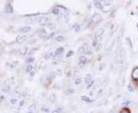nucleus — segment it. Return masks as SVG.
Returning <instances> with one entry per match:
<instances>
[{
    "mask_svg": "<svg viewBox=\"0 0 138 113\" xmlns=\"http://www.w3.org/2000/svg\"><path fill=\"white\" fill-rule=\"evenodd\" d=\"M49 22V18L46 16H42L40 18H38V22L41 24V25H45L47 24Z\"/></svg>",
    "mask_w": 138,
    "mask_h": 113,
    "instance_id": "nucleus-1",
    "label": "nucleus"
},
{
    "mask_svg": "<svg viewBox=\"0 0 138 113\" xmlns=\"http://www.w3.org/2000/svg\"><path fill=\"white\" fill-rule=\"evenodd\" d=\"M101 21V16L99 13H95L92 16V22L94 23H98Z\"/></svg>",
    "mask_w": 138,
    "mask_h": 113,
    "instance_id": "nucleus-2",
    "label": "nucleus"
},
{
    "mask_svg": "<svg viewBox=\"0 0 138 113\" xmlns=\"http://www.w3.org/2000/svg\"><path fill=\"white\" fill-rule=\"evenodd\" d=\"M104 32H105V30H104V28H99V29H98V30L95 32V38L97 39V38H101V37H102V36L104 35Z\"/></svg>",
    "mask_w": 138,
    "mask_h": 113,
    "instance_id": "nucleus-3",
    "label": "nucleus"
},
{
    "mask_svg": "<svg viewBox=\"0 0 138 113\" xmlns=\"http://www.w3.org/2000/svg\"><path fill=\"white\" fill-rule=\"evenodd\" d=\"M31 30V27L30 26H22L21 28H19L18 29V32L20 34H26V33H28V31H30Z\"/></svg>",
    "mask_w": 138,
    "mask_h": 113,
    "instance_id": "nucleus-4",
    "label": "nucleus"
},
{
    "mask_svg": "<svg viewBox=\"0 0 138 113\" xmlns=\"http://www.w3.org/2000/svg\"><path fill=\"white\" fill-rule=\"evenodd\" d=\"M87 63V58L85 56H81L79 57V67H83Z\"/></svg>",
    "mask_w": 138,
    "mask_h": 113,
    "instance_id": "nucleus-5",
    "label": "nucleus"
},
{
    "mask_svg": "<svg viewBox=\"0 0 138 113\" xmlns=\"http://www.w3.org/2000/svg\"><path fill=\"white\" fill-rule=\"evenodd\" d=\"M93 80V77H92V75L90 74V73H87V74L85 76V82L86 84H89V83Z\"/></svg>",
    "mask_w": 138,
    "mask_h": 113,
    "instance_id": "nucleus-6",
    "label": "nucleus"
},
{
    "mask_svg": "<svg viewBox=\"0 0 138 113\" xmlns=\"http://www.w3.org/2000/svg\"><path fill=\"white\" fill-rule=\"evenodd\" d=\"M26 37L25 35H18L16 38V42L18 44H22L26 41Z\"/></svg>",
    "mask_w": 138,
    "mask_h": 113,
    "instance_id": "nucleus-7",
    "label": "nucleus"
},
{
    "mask_svg": "<svg viewBox=\"0 0 138 113\" xmlns=\"http://www.w3.org/2000/svg\"><path fill=\"white\" fill-rule=\"evenodd\" d=\"M87 45H82L81 47H80L79 48H78V53H85V51H86V50L87 49Z\"/></svg>",
    "mask_w": 138,
    "mask_h": 113,
    "instance_id": "nucleus-8",
    "label": "nucleus"
},
{
    "mask_svg": "<svg viewBox=\"0 0 138 113\" xmlns=\"http://www.w3.org/2000/svg\"><path fill=\"white\" fill-rule=\"evenodd\" d=\"M94 4H95V6L97 8L100 9V10H103V9H104L103 4H102L100 1H95V2H94Z\"/></svg>",
    "mask_w": 138,
    "mask_h": 113,
    "instance_id": "nucleus-9",
    "label": "nucleus"
},
{
    "mask_svg": "<svg viewBox=\"0 0 138 113\" xmlns=\"http://www.w3.org/2000/svg\"><path fill=\"white\" fill-rule=\"evenodd\" d=\"M132 77L134 80H138V68H135L132 72Z\"/></svg>",
    "mask_w": 138,
    "mask_h": 113,
    "instance_id": "nucleus-10",
    "label": "nucleus"
},
{
    "mask_svg": "<svg viewBox=\"0 0 138 113\" xmlns=\"http://www.w3.org/2000/svg\"><path fill=\"white\" fill-rule=\"evenodd\" d=\"M6 11L7 13H9V14L12 13V12H13V8H12V6H11V4H10V3H8V4L6 5Z\"/></svg>",
    "mask_w": 138,
    "mask_h": 113,
    "instance_id": "nucleus-11",
    "label": "nucleus"
},
{
    "mask_svg": "<svg viewBox=\"0 0 138 113\" xmlns=\"http://www.w3.org/2000/svg\"><path fill=\"white\" fill-rule=\"evenodd\" d=\"M27 52H28V47H22L19 50V53H20V55H22V56H25L27 53Z\"/></svg>",
    "mask_w": 138,
    "mask_h": 113,
    "instance_id": "nucleus-12",
    "label": "nucleus"
},
{
    "mask_svg": "<svg viewBox=\"0 0 138 113\" xmlns=\"http://www.w3.org/2000/svg\"><path fill=\"white\" fill-rule=\"evenodd\" d=\"M63 52H64V47H59V48H58L57 50L55 51V56H57V57L60 56Z\"/></svg>",
    "mask_w": 138,
    "mask_h": 113,
    "instance_id": "nucleus-13",
    "label": "nucleus"
},
{
    "mask_svg": "<svg viewBox=\"0 0 138 113\" xmlns=\"http://www.w3.org/2000/svg\"><path fill=\"white\" fill-rule=\"evenodd\" d=\"M107 103V99H102L99 102H97V106H101V105H104Z\"/></svg>",
    "mask_w": 138,
    "mask_h": 113,
    "instance_id": "nucleus-14",
    "label": "nucleus"
},
{
    "mask_svg": "<svg viewBox=\"0 0 138 113\" xmlns=\"http://www.w3.org/2000/svg\"><path fill=\"white\" fill-rule=\"evenodd\" d=\"M33 66L32 65H31V64H29V65H28L27 67H26V73H31L32 70H33Z\"/></svg>",
    "mask_w": 138,
    "mask_h": 113,
    "instance_id": "nucleus-15",
    "label": "nucleus"
},
{
    "mask_svg": "<svg viewBox=\"0 0 138 113\" xmlns=\"http://www.w3.org/2000/svg\"><path fill=\"white\" fill-rule=\"evenodd\" d=\"M81 99H82L83 101H85V102H91L93 101L92 99H91L90 98L87 97L86 96H81Z\"/></svg>",
    "mask_w": 138,
    "mask_h": 113,
    "instance_id": "nucleus-16",
    "label": "nucleus"
},
{
    "mask_svg": "<svg viewBox=\"0 0 138 113\" xmlns=\"http://www.w3.org/2000/svg\"><path fill=\"white\" fill-rule=\"evenodd\" d=\"M64 40H65V38H64V37L61 35H58V36L55 37V41L58 42H62Z\"/></svg>",
    "mask_w": 138,
    "mask_h": 113,
    "instance_id": "nucleus-17",
    "label": "nucleus"
},
{
    "mask_svg": "<svg viewBox=\"0 0 138 113\" xmlns=\"http://www.w3.org/2000/svg\"><path fill=\"white\" fill-rule=\"evenodd\" d=\"M52 13L54 14V15H59V13H60V10H59V8H55L53 9V11H52Z\"/></svg>",
    "mask_w": 138,
    "mask_h": 113,
    "instance_id": "nucleus-18",
    "label": "nucleus"
},
{
    "mask_svg": "<svg viewBox=\"0 0 138 113\" xmlns=\"http://www.w3.org/2000/svg\"><path fill=\"white\" fill-rule=\"evenodd\" d=\"M127 90L129 91L130 92H134V87H133L130 84H128L127 85Z\"/></svg>",
    "mask_w": 138,
    "mask_h": 113,
    "instance_id": "nucleus-19",
    "label": "nucleus"
},
{
    "mask_svg": "<svg viewBox=\"0 0 138 113\" xmlns=\"http://www.w3.org/2000/svg\"><path fill=\"white\" fill-rule=\"evenodd\" d=\"M74 30H75V32H79L81 31V26L80 24H76L75 26V28H74Z\"/></svg>",
    "mask_w": 138,
    "mask_h": 113,
    "instance_id": "nucleus-20",
    "label": "nucleus"
},
{
    "mask_svg": "<svg viewBox=\"0 0 138 113\" xmlns=\"http://www.w3.org/2000/svg\"><path fill=\"white\" fill-rule=\"evenodd\" d=\"M75 92V90L74 89H69L66 91V94L67 95H71L73 93Z\"/></svg>",
    "mask_w": 138,
    "mask_h": 113,
    "instance_id": "nucleus-21",
    "label": "nucleus"
},
{
    "mask_svg": "<svg viewBox=\"0 0 138 113\" xmlns=\"http://www.w3.org/2000/svg\"><path fill=\"white\" fill-rule=\"evenodd\" d=\"M81 83V78H80V77L77 78V79L75 80V85H79Z\"/></svg>",
    "mask_w": 138,
    "mask_h": 113,
    "instance_id": "nucleus-22",
    "label": "nucleus"
},
{
    "mask_svg": "<svg viewBox=\"0 0 138 113\" xmlns=\"http://www.w3.org/2000/svg\"><path fill=\"white\" fill-rule=\"evenodd\" d=\"M50 98H51V101L52 102H55V100H56V99H57V97H56V96L54 94V93H52V94L50 96Z\"/></svg>",
    "mask_w": 138,
    "mask_h": 113,
    "instance_id": "nucleus-23",
    "label": "nucleus"
},
{
    "mask_svg": "<svg viewBox=\"0 0 138 113\" xmlns=\"http://www.w3.org/2000/svg\"><path fill=\"white\" fill-rule=\"evenodd\" d=\"M104 67H105V63H104V62L101 63L99 65V70H103Z\"/></svg>",
    "mask_w": 138,
    "mask_h": 113,
    "instance_id": "nucleus-24",
    "label": "nucleus"
},
{
    "mask_svg": "<svg viewBox=\"0 0 138 113\" xmlns=\"http://www.w3.org/2000/svg\"><path fill=\"white\" fill-rule=\"evenodd\" d=\"M101 47H102V45H101V43H98L97 45L95 47V51H98L99 50H101Z\"/></svg>",
    "mask_w": 138,
    "mask_h": 113,
    "instance_id": "nucleus-25",
    "label": "nucleus"
},
{
    "mask_svg": "<svg viewBox=\"0 0 138 113\" xmlns=\"http://www.w3.org/2000/svg\"><path fill=\"white\" fill-rule=\"evenodd\" d=\"M26 63H32L33 61H34V58L33 57H28L27 59H26Z\"/></svg>",
    "mask_w": 138,
    "mask_h": 113,
    "instance_id": "nucleus-26",
    "label": "nucleus"
},
{
    "mask_svg": "<svg viewBox=\"0 0 138 113\" xmlns=\"http://www.w3.org/2000/svg\"><path fill=\"white\" fill-rule=\"evenodd\" d=\"M94 83H95V80H92L89 84H87V90H89V89H91V88L94 86Z\"/></svg>",
    "mask_w": 138,
    "mask_h": 113,
    "instance_id": "nucleus-27",
    "label": "nucleus"
},
{
    "mask_svg": "<svg viewBox=\"0 0 138 113\" xmlns=\"http://www.w3.org/2000/svg\"><path fill=\"white\" fill-rule=\"evenodd\" d=\"M28 110L32 111V112H34V110H35V105H32L29 106Z\"/></svg>",
    "mask_w": 138,
    "mask_h": 113,
    "instance_id": "nucleus-28",
    "label": "nucleus"
},
{
    "mask_svg": "<svg viewBox=\"0 0 138 113\" xmlns=\"http://www.w3.org/2000/svg\"><path fill=\"white\" fill-rule=\"evenodd\" d=\"M97 44H98V41H97V39H96V38H95L94 39V41H93V42H92V45L94 46V47H96L97 45Z\"/></svg>",
    "mask_w": 138,
    "mask_h": 113,
    "instance_id": "nucleus-29",
    "label": "nucleus"
},
{
    "mask_svg": "<svg viewBox=\"0 0 138 113\" xmlns=\"http://www.w3.org/2000/svg\"><path fill=\"white\" fill-rule=\"evenodd\" d=\"M73 53H74V52H73L72 51H69L67 53L66 57H71V56L73 55Z\"/></svg>",
    "mask_w": 138,
    "mask_h": 113,
    "instance_id": "nucleus-30",
    "label": "nucleus"
},
{
    "mask_svg": "<svg viewBox=\"0 0 138 113\" xmlns=\"http://www.w3.org/2000/svg\"><path fill=\"white\" fill-rule=\"evenodd\" d=\"M126 41L128 42V45H129V46L130 47H132V42H131V41H130V39L129 38H126Z\"/></svg>",
    "mask_w": 138,
    "mask_h": 113,
    "instance_id": "nucleus-31",
    "label": "nucleus"
},
{
    "mask_svg": "<svg viewBox=\"0 0 138 113\" xmlns=\"http://www.w3.org/2000/svg\"><path fill=\"white\" fill-rule=\"evenodd\" d=\"M121 113H130V112L129 110L127 109H123L121 110Z\"/></svg>",
    "mask_w": 138,
    "mask_h": 113,
    "instance_id": "nucleus-32",
    "label": "nucleus"
},
{
    "mask_svg": "<svg viewBox=\"0 0 138 113\" xmlns=\"http://www.w3.org/2000/svg\"><path fill=\"white\" fill-rule=\"evenodd\" d=\"M17 99H11V103L12 105H15V104H16V102H17Z\"/></svg>",
    "mask_w": 138,
    "mask_h": 113,
    "instance_id": "nucleus-33",
    "label": "nucleus"
},
{
    "mask_svg": "<svg viewBox=\"0 0 138 113\" xmlns=\"http://www.w3.org/2000/svg\"><path fill=\"white\" fill-rule=\"evenodd\" d=\"M72 76V73H71V70H69L67 73V77H71Z\"/></svg>",
    "mask_w": 138,
    "mask_h": 113,
    "instance_id": "nucleus-34",
    "label": "nucleus"
},
{
    "mask_svg": "<svg viewBox=\"0 0 138 113\" xmlns=\"http://www.w3.org/2000/svg\"><path fill=\"white\" fill-rule=\"evenodd\" d=\"M34 74H35V72H34V70H32V71L30 73V76H31V77H33V76H34Z\"/></svg>",
    "mask_w": 138,
    "mask_h": 113,
    "instance_id": "nucleus-35",
    "label": "nucleus"
},
{
    "mask_svg": "<svg viewBox=\"0 0 138 113\" xmlns=\"http://www.w3.org/2000/svg\"><path fill=\"white\" fill-rule=\"evenodd\" d=\"M24 103H25V101H24V100H22V101L20 102V103H19V106H20V107L23 106V105H24Z\"/></svg>",
    "mask_w": 138,
    "mask_h": 113,
    "instance_id": "nucleus-36",
    "label": "nucleus"
},
{
    "mask_svg": "<svg viewBox=\"0 0 138 113\" xmlns=\"http://www.w3.org/2000/svg\"><path fill=\"white\" fill-rule=\"evenodd\" d=\"M52 113H60V112H59L58 109H55V110L52 111Z\"/></svg>",
    "mask_w": 138,
    "mask_h": 113,
    "instance_id": "nucleus-37",
    "label": "nucleus"
},
{
    "mask_svg": "<svg viewBox=\"0 0 138 113\" xmlns=\"http://www.w3.org/2000/svg\"><path fill=\"white\" fill-rule=\"evenodd\" d=\"M104 5H106V6H110L111 5V2H104Z\"/></svg>",
    "mask_w": 138,
    "mask_h": 113,
    "instance_id": "nucleus-38",
    "label": "nucleus"
},
{
    "mask_svg": "<svg viewBox=\"0 0 138 113\" xmlns=\"http://www.w3.org/2000/svg\"><path fill=\"white\" fill-rule=\"evenodd\" d=\"M110 113H114V112H113V111H111V112H110Z\"/></svg>",
    "mask_w": 138,
    "mask_h": 113,
    "instance_id": "nucleus-39",
    "label": "nucleus"
},
{
    "mask_svg": "<svg viewBox=\"0 0 138 113\" xmlns=\"http://www.w3.org/2000/svg\"><path fill=\"white\" fill-rule=\"evenodd\" d=\"M137 84H138V80H137Z\"/></svg>",
    "mask_w": 138,
    "mask_h": 113,
    "instance_id": "nucleus-40",
    "label": "nucleus"
},
{
    "mask_svg": "<svg viewBox=\"0 0 138 113\" xmlns=\"http://www.w3.org/2000/svg\"></svg>",
    "mask_w": 138,
    "mask_h": 113,
    "instance_id": "nucleus-41",
    "label": "nucleus"
}]
</instances>
